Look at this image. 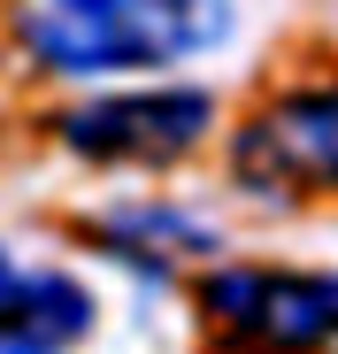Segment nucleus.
Wrapping results in <instances>:
<instances>
[{
	"label": "nucleus",
	"instance_id": "4",
	"mask_svg": "<svg viewBox=\"0 0 338 354\" xmlns=\"http://www.w3.org/2000/svg\"><path fill=\"white\" fill-rule=\"evenodd\" d=\"M239 177L254 193H330L338 185V85H300L239 131Z\"/></svg>",
	"mask_w": 338,
	"mask_h": 354
},
{
	"label": "nucleus",
	"instance_id": "1",
	"mask_svg": "<svg viewBox=\"0 0 338 354\" xmlns=\"http://www.w3.org/2000/svg\"><path fill=\"white\" fill-rule=\"evenodd\" d=\"M16 39L54 77L169 70L231 39V0H23Z\"/></svg>",
	"mask_w": 338,
	"mask_h": 354
},
{
	"label": "nucleus",
	"instance_id": "2",
	"mask_svg": "<svg viewBox=\"0 0 338 354\" xmlns=\"http://www.w3.org/2000/svg\"><path fill=\"white\" fill-rule=\"evenodd\" d=\"M208 316L269 354H315L338 346V277L330 270H215Z\"/></svg>",
	"mask_w": 338,
	"mask_h": 354
},
{
	"label": "nucleus",
	"instance_id": "3",
	"mask_svg": "<svg viewBox=\"0 0 338 354\" xmlns=\"http://www.w3.org/2000/svg\"><path fill=\"white\" fill-rule=\"evenodd\" d=\"M215 124V100L192 85H161V93H108L62 115V147L92 154V162H177L185 147H200Z\"/></svg>",
	"mask_w": 338,
	"mask_h": 354
},
{
	"label": "nucleus",
	"instance_id": "5",
	"mask_svg": "<svg viewBox=\"0 0 338 354\" xmlns=\"http://www.w3.org/2000/svg\"><path fill=\"white\" fill-rule=\"evenodd\" d=\"M92 331L85 285L62 270H23L0 254V354H70Z\"/></svg>",
	"mask_w": 338,
	"mask_h": 354
}]
</instances>
